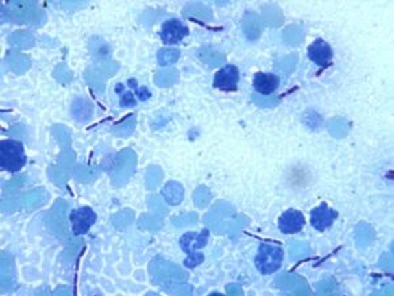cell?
<instances>
[{"label":"cell","mask_w":394,"mask_h":296,"mask_svg":"<svg viewBox=\"0 0 394 296\" xmlns=\"http://www.w3.org/2000/svg\"><path fill=\"white\" fill-rule=\"evenodd\" d=\"M27 164V154L21 141H0V169L8 173H17Z\"/></svg>","instance_id":"6da1fadb"},{"label":"cell","mask_w":394,"mask_h":296,"mask_svg":"<svg viewBox=\"0 0 394 296\" xmlns=\"http://www.w3.org/2000/svg\"><path fill=\"white\" fill-rule=\"evenodd\" d=\"M284 261V250L278 245L262 243L258 247L255 257V267L262 275H271L276 273Z\"/></svg>","instance_id":"7a4b0ae2"},{"label":"cell","mask_w":394,"mask_h":296,"mask_svg":"<svg viewBox=\"0 0 394 296\" xmlns=\"http://www.w3.org/2000/svg\"><path fill=\"white\" fill-rule=\"evenodd\" d=\"M96 212L91 207H79L70 212L69 220L71 224V230L75 236H83L88 233L96 223Z\"/></svg>","instance_id":"3957f363"},{"label":"cell","mask_w":394,"mask_h":296,"mask_svg":"<svg viewBox=\"0 0 394 296\" xmlns=\"http://www.w3.org/2000/svg\"><path fill=\"white\" fill-rule=\"evenodd\" d=\"M189 34L188 27L179 18H170L162 24L160 40L166 45H177Z\"/></svg>","instance_id":"277c9868"},{"label":"cell","mask_w":394,"mask_h":296,"mask_svg":"<svg viewBox=\"0 0 394 296\" xmlns=\"http://www.w3.org/2000/svg\"><path fill=\"white\" fill-rule=\"evenodd\" d=\"M239 78H241V73L236 65L223 66L214 74L213 87L225 92H233L238 90Z\"/></svg>","instance_id":"5b68a950"},{"label":"cell","mask_w":394,"mask_h":296,"mask_svg":"<svg viewBox=\"0 0 394 296\" xmlns=\"http://www.w3.org/2000/svg\"><path fill=\"white\" fill-rule=\"evenodd\" d=\"M308 57L315 65L326 69L332 64L334 51L328 41L323 38H315L313 44L308 48Z\"/></svg>","instance_id":"8992f818"},{"label":"cell","mask_w":394,"mask_h":296,"mask_svg":"<svg viewBox=\"0 0 394 296\" xmlns=\"http://www.w3.org/2000/svg\"><path fill=\"white\" fill-rule=\"evenodd\" d=\"M338 211L330 208L328 203H321L318 207H315L310 212V224L315 230L325 232L329 230L334 221L338 219Z\"/></svg>","instance_id":"52a82bcc"},{"label":"cell","mask_w":394,"mask_h":296,"mask_svg":"<svg viewBox=\"0 0 394 296\" xmlns=\"http://www.w3.org/2000/svg\"><path fill=\"white\" fill-rule=\"evenodd\" d=\"M304 227H305V216L301 211L295 208L286 210L278 220V228L284 234H296L299 233Z\"/></svg>","instance_id":"ba28073f"},{"label":"cell","mask_w":394,"mask_h":296,"mask_svg":"<svg viewBox=\"0 0 394 296\" xmlns=\"http://www.w3.org/2000/svg\"><path fill=\"white\" fill-rule=\"evenodd\" d=\"M280 86V78L279 75L273 74V73H256L254 75V81H252V87L256 92L262 94V95H271L273 94Z\"/></svg>","instance_id":"9c48e42d"},{"label":"cell","mask_w":394,"mask_h":296,"mask_svg":"<svg viewBox=\"0 0 394 296\" xmlns=\"http://www.w3.org/2000/svg\"><path fill=\"white\" fill-rule=\"evenodd\" d=\"M136 103H137L136 99H134V97H133L130 92L125 94V97L123 95L121 100H120V104H121L123 107H126V106H136Z\"/></svg>","instance_id":"30bf717a"}]
</instances>
